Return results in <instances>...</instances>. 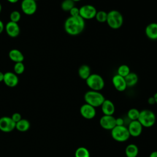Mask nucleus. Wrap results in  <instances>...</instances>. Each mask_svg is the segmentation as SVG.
Masks as SVG:
<instances>
[{
	"mask_svg": "<svg viewBox=\"0 0 157 157\" xmlns=\"http://www.w3.org/2000/svg\"><path fill=\"white\" fill-rule=\"evenodd\" d=\"M85 27V20L80 16H69L64 21V28L67 34L71 36H77L83 32Z\"/></svg>",
	"mask_w": 157,
	"mask_h": 157,
	"instance_id": "obj_1",
	"label": "nucleus"
},
{
	"mask_svg": "<svg viewBox=\"0 0 157 157\" xmlns=\"http://www.w3.org/2000/svg\"><path fill=\"white\" fill-rule=\"evenodd\" d=\"M105 99L104 95L98 91L89 90L84 94V100L85 103L96 108L101 107Z\"/></svg>",
	"mask_w": 157,
	"mask_h": 157,
	"instance_id": "obj_2",
	"label": "nucleus"
},
{
	"mask_svg": "<svg viewBox=\"0 0 157 157\" xmlns=\"http://www.w3.org/2000/svg\"><path fill=\"white\" fill-rule=\"evenodd\" d=\"M106 23L110 28L113 29H118L123 25V17L118 10H110L107 12Z\"/></svg>",
	"mask_w": 157,
	"mask_h": 157,
	"instance_id": "obj_3",
	"label": "nucleus"
},
{
	"mask_svg": "<svg viewBox=\"0 0 157 157\" xmlns=\"http://www.w3.org/2000/svg\"><path fill=\"white\" fill-rule=\"evenodd\" d=\"M86 84L91 90L101 91L105 86V82L102 76L98 74H91L85 80Z\"/></svg>",
	"mask_w": 157,
	"mask_h": 157,
	"instance_id": "obj_4",
	"label": "nucleus"
},
{
	"mask_svg": "<svg viewBox=\"0 0 157 157\" xmlns=\"http://www.w3.org/2000/svg\"><path fill=\"white\" fill-rule=\"evenodd\" d=\"M137 120L143 127L150 128L153 126L156 122V115L153 111L148 109H144L140 111Z\"/></svg>",
	"mask_w": 157,
	"mask_h": 157,
	"instance_id": "obj_5",
	"label": "nucleus"
},
{
	"mask_svg": "<svg viewBox=\"0 0 157 157\" xmlns=\"http://www.w3.org/2000/svg\"><path fill=\"white\" fill-rule=\"evenodd\" d=\"M111 136L117 142H124L129 139L130 134L127 127L124 126H115L111 130Z\"/></svg>",
	"mask_w": 157,
	"mask_h": 157,
	"instance_id": "obj_6",
	"label": "nucleus"
},
{
	"mask_svg": "<svg viewBox=\"0 0 157 157\" xmlns=\"http://www.w3.org/2000/svg\"><path fill=\"white\" fill-rule=\"evenodd\" d=\"M80 16L85 20H91L95 18L97 10L94 6L91 4H85L79 8Z\"/></svg>",
	"mask_w": 157,
	"mask_h": 157,
	"instance_id": "obj_7",
	"label": "nucleus"
},
{
	"mask_svg": "<svg viewBox=\"0 0 157 157\" xmlns=\"http://www.w3.org/2000/svg\"><path fill=\"white\" fill-rule=\"evenodd\" d=\"M16 123L11 117L4 116L0 118V130L4 132H10L15 128Z\"/></svg>",
	"mask_w": 157,
	"mask_h": 157,
	"instance_id": "obj_8",
	"label": "nucleus"
},
{
	"mask_svg": "<svg viewBox=\"0 0 157 157\" xmlns=\"http://www.w3.org/2000/svg\"><path fill=\"white\" fill-rule=\"evenodd\" d=\"M22 12L27 15H33L37 10V4L34 0H23L21 3Z\"/></svg>",
	"mask_w": 157,
	"mask_h": 157,
	"instance_id": "obj_9",
	"label": "nucleus"
},
{
	"mask_svg": "<svg viewBox=\"0 0 157 157\" xmlns=\"http://www.w3.org/2000/svg\"><path fill=\"white\" fill-rule=\"evenodd\" d=\"M80 113L83 118L86 120H91L95 117L96 110L95 107L85 103L80 107Z\"/></svg>",
	"mask_w": 157,
	"mask_h": 157,
	"instance_id": "obj_10",
	"label": "nucleus"
},
{
	"mask_svg": "<svg viewBox=\"0 0 157 157\" xmlns=\"http://www.w3.org/2000/svg\"><path fill=\"white\" fill-rule=\"evenodd\" d=\"M99 124L105 130H112L115 126V118L113 115H105L101 117L99 120Z\"/></svg>",
	"mask_w": 157,
	"mask_h": 157,
	"instance_id": "obj_11",
	"label": "nucleus"
},
{
	"mask_svg": "<svg viewBox=\"0 0 157 157\" xmlns=\"http://www.w3.org/2000/svg\"><path fill=\"white\" fill-rule=\"evenodd\" d=\"M130 136L136 137L139 136L143 129V126L138 120L131 121L127 127Z\"/></svg>",
	"mask_w": 157,
	"mask_h": 157,
	"instance_id": "obj_12",
	"label": "nucleus"
},
{
	"mask_svg": "<svg viewBox=\"0 0 157 157\" xmlns=\"http://www.w3.org/2000/svg\"><path fill=\"white\" fill-rule=\"evenodd\" d=\"M3 82L6 86L13 88L18 85L19 79L17 75L14 72H6L4 74Z\"/></svg>",
	"mask_w": 157,
	"mask_h": 157,
	"instance_id": "obj_13",
	"label": "nucleus"
},
{
	"mask_svg": "<svg viewBox=\"0 0 157 157\" xmlns=\"http://www.w3.org/2000/svg\"><path fill=\"white\" fill-rule=\"evenodd\" d=\"M5 29L7 35L12 38L17 37L20 33V28L18 23L9 21L5 26Z\"/></svg>",
	"mask_w": 157,
	"mask_h": 157,
	"instance_id": "obj_14",
	"label": "nucleus"
},
{
	"mask_svg": "<svg viewBox=\"0 0 157 157\" xmlns=\"http://www.w3.org/2000/svg\"><path fill=\"white\" fill-rule=\"evenodd\" d=\"M112 82L114 88L118 91H124L127 88L124 77L120 76L117 74L113 76L112 78Z\"/></svg>",
	"mask_w": 157,
	"mask_h": 157,
	"instance_id": "obj_15",
	"label": "nucleus"
},
{
	"mask_svg": "<svg viewBox=\"0 0 157 157\" xmlns=\"http://www.w3.org/2000/svg\"><path fill=\"white\" fill-rule=\"evenodd\" d=\"M146 36L150 40H157V23L151 22L147 25L145 29Z\"/></svg>",
	"mask_w": 157,
	"mask_h": 157,
	"instance_id": "obj_16",
	"label": "nucleus"
},
{
	"mask_svg": "<svg viewBox=\"0 0 157 157\" xmlns=\"http://www.w3.org/2000/svg\"><path fill=\"white\" fill-rule=\"evenodd\" d=\"M101 107L103 114L105 115H113L115 111L114 104L109 99H105L101 105Z\"/></svg>",
	"mask_w": 157,
	"mask_h": 157,
	"instance_id": "obj_17",
	"label": "nucleus"
},
{
	"mask_svg": "<svg viewBox=\"0 0 157 157\" xmlns=\"http://www.w3.org/2000/svg\"><path fill=\"white\" fill-rule=\"evenodd\" d=\"M9 57L10 60L15 63L23 62L25 56L18 49H12L9 52Z\"/></svg>",
	"mask_w": 157,
	"mask_h": 157,
	"instance_id": "obj_18",
	"label": "nucleus"
},
{
	"mask_svg": "<svg viewBox=\"0 0 157 157\" xmlns=\"http://www.w3.org/2000/svg\"><path fill=\"white\" fill-rule=\"evenodd\" d=\"M91 68L87 64L80 66L78 70V74L80 78L86 80L91 75Z\"/></svg>",
	"mask_w": 157,
	"mask_h": 157,
	"instance_id": "obj_19",
	"label": "nucleus"
},
{
	"mask_svg": "<svg viewBox=\"0 0 157 157\" xmlns=\"http://www.w3.org/2000/svg\"><path fill=\"white\" fill-rule=\"evenodd\" d=\"M124 79L127 87H132L135 86L138 82L139 77L137 74L131 72L124 77Z\"/></svg>",
	"mask_w": 157,
	"mask_h": 157,
	"instance_id": "obj_20",
	"label": "nucleus"
},
{
	"mask_svg": "<svg viewBox=\"0 0 157 157\" xmlns=\"http://www.w3.org/2000/svg\"><path fill=\"white\" fill-rule=\"evenodd\" d=\"M139 153L137 146L134 144L128 145L125 148V155L126 157H136Z\"/></svg>",
	"mask_w": 157,
	"mask_h": 157,
	"instance_id": "obj_21",
	"label": "nucleus"
},
{
	"mask_svg": "<svg viewBox=\"0 0 157 157\" xmlns=\"http://www.w3.org/2000/svg\"><path fill=\"white\" fill-rule=\"evenodd\" d=\"M30 128V123L26 119H21L15 124V128L20 132H25Z\"/></svg>",
	"mask_w": 157,
	"mask_h": 157,
	"instance_id": "obj_22",
	"label": "nucleus"
},
{
	"mask_svg": "<svg viewBox=\"0 0 157 157\" xmlns=\"http://www.w3.org/2000/svg\"><path fill=\"white\" fill-rule=\"evenodd\" d=\"M75 157H90V153L86 147H80L75 151Z\"/></svg>",
	"mask_w": 157,
	"mask_h": 157,
	"instance_id": "obj_23",
	"label": "nucleus"
},
{
	"mask_svg": "<svg viewBox=\"0 0 157 157\" xmlns=\"http://www.w3.org/2000/svg\"><path fill=\"white\" fill-rule=\"evenodd\" d=\"M140 111L136 108L130 109L127 113V117L131 121L137 120L139 117Z\"/></svg>",
	"mask_w": 157,
	"mask_h": 157,
	"instance_id": "obj_24",
	"label": "nucleus"
},
{
	"mask_svg": "<svg viewBox=\"0 0 157 157\" xmlns=\"http://www.w3.org/2000/svg\"><path fill=\"white\" fill-rule=\"evenodd\" d=\"M130 72V68L126 64H121L117 69V74L123 77H125Z\"/></svg>",
	"mask_w": 157,
	"mask_h": 157,
	"instance_id": "obj_25",
	"label": "nucleus"
},
{
	"mask_svg": "<svg viewBox=\"0 0 157 157\" xmlns=\"http://www.w3.org/2000/svg\"><path fill=\"white\" fill-rule=\"evenodd\" d=\"M75 6V2L72 0H64L61 4V7L65 12H69L70 10Z\"/></svg>",
	"mask_w": 157,
	"mask_h": 157,
	"instance_id": "obj_26",
	"label": "nucleus"
},
{
	"mask_svg": "<svg viewBox=\"0 0 157 157\" xmlns=\"http://www.w3.org/2000/svg\"><path fill=\"white\" fill-rule=\"evenodd\" d=\"M107 17V12L104 10H99L97 11L95 18L97 21L99 23H105L106 22Z\"/></svg>",
	"mask_w": 157,
	"mask_h": 157,
	"instance_id": "obj_27",
	"label": "nucleus"
},
{
	"mask_svg": "<svg viewBox=\"0 0 157 157\" xmlns=\"http://www.w3.org/2000/svg\"><path fill=\"white\" fill-rule=\"evenodd\" d=\"M25 67L23 62L15 63L13 66V71L14 73L17 75H20L23 74L25 71Z\"/></svg>",
	"mask_w": 157,
	"mask_h": 157,
	"instance_id": "obj_28",
	"label": "nucleus"
},
{
	"mask_svg": "<svg viewBox=\"0 0 157 157\" xmlns=\"http://www.w3.org/2000/svg\"><path fill=\"white\" fill-rule=\"evenodd\" d=\"M21 19V14L18 10H13L10 14V21L18 23Z\"/></svg>",
	"mask_w": 157,
	"mask_h": 157,
	"instance_id": "obj_29",
	"label": "nucleus"
},
{
	"mask_svg": "<svg viewBox=\"0 0 157 157\" xmlns=\"http://www.w3.org/2000/svg\"><path fill=\"white\" fill-rule=\"evenodd\" d=\"M69 13H70V16L71 17H77V16H80V10H79V8L74 6V7H72L70 11H69Z\"/></svg>",
	"mask_w": 157,
	"mask_h": 157,
	"instance_id": "obj_30",
	"label": "nucleus"
},
{
	"mask_svg": "<svg viewBox=\"0 0 157 157\" xmlns=\"http://www.w3.org/2000/svg\"><path fill=\"white\" fill-rule=\"evenodd\" d=\"M13 121L16 123L18 121H19L20 120H21V115L19 113H14L12 114V117H10Z\"/></svg>",
	"mask_w": 157,
	"mask_h": 157,
	"instance_id": "obj_31",
	"label": "nucleus"
},
{
	"mask_svg": "<svg viewBox=\"0 0 157 157\" xmlns=\"http://www.w3.org/2000/svg\"><path fill=\"white\" fill-rule=\"evenodd\" d=\"M124 120L121 118V117H118V118H115V124L116 126H124Z\"/></svg>",
	"mask_w": 157,
	"mask_h": 157,
	"instance_id": "obj_32",
	"label": "nucleus"
},
{
	"mask_svg": "<svg viewBox=\"0 0 157 157\" xmlns=\"http://www.w3.org/2000/svg\"><path fill=\"white\" fill-rule=\"evenodd\" d=\"M147 102L148 103V104L150 105H153L155 104V98L153 96H151V97H150L148 98V100H147Z\"/></svg>",
	"mask_w": 157,
	"mask_h": 157,
	"instance_id": "obj_33",
	"label": "nucleus"
},
{
	"mask_svg": "<svg viewBox=\"0 0 157 157\" xmlns=\"http://www.w3.org/2000/svg\"><path fill=\"white\" fill-rule=\"evenodd\" d=\"M4 28H5V27H4L3 22L1 20H0V34H1L3 32Z\"/></svg>",
	"mask_w": 157,
	"mask_h": 157,
	"instance_id": "obj_34",
	"label": "nucleus"
},
{
	"mask_svg": "<svg viewBox=\"0 0 157 157\" xmlns=\"http://www.w3.org/2000/svg\"><path fill=\"white\" fill-rule=\"evenodd\" d=\"M149 157H157V151H152Z\"/></svg>",
	"mask_w": 157,
	"mask_h": 157,
	"instance_id": "obj_35",
	"label": "nucleus"
},
{
	"mask_svg": "<svg viewBox=\"0 0 157 157\" xmlns=\"http://www.w3.org/2000/svg\"><path fill=\"white\" fill-rule=\"evenodd\" d=\"M3 79H4V73L0 71V82H3Z\"/></svg>",
	"mask_w": 157,
	"mask_h": 157,
	"instance_id": "obj_36",
	"label": "nucleus"
},
{
	"mask_svg": "<svg viewBox=\"0 0 157 157\" xmlns=\"http://www.w3.org/2000/svg\"><path fill=\"white\" fill-rule=\"evenodd\" d=\"M10 3H12V4H15V3H17L19 0H7Z\"/></svg>",
	"mask_w": 157,
	"mask_h": 157,
	"instance_id": "obj_37",
	"label": "nucleus"
},
{
	"mask_svg": "<svg viewBox=\"0 0 157 157\" xmlns=\"http://www.w3.org/2000/svg\"><path fill=\"white\" fill-rule=\"evenodd\" d=\"M153 97H154L155 100V104L157 105V92H156L155 93V94L153 95Z\"/></svg>",
	"mask_w": 157,
	"mask_h": 157,
	"instance_id": "obj_38",
	"label": "nucleus"
},
{
	"mask_svg": "<svg viewBox=\"0 0 157 157\" xmlns=\"http://www.w3.org/2000/svg\"><path fill=\"white\" fill-rule=\"evenodd\" d=\"M1 10H2V6H1V3H0V13H1Z\"/></svg>",
	"mask_w": 157,
	"mask_h": 157,
	"instance_id": "obj_39",
	"label": "nucleus"
},
{
	"mask_svg": "<svg viewBox=\"0 0 157 157\" xmlns=\"http://www.w3.org/2000/svg\"><path fill=\"white\" fill-rule=\"evenodd\" d=\"M74 2H78V1H81V0H72Z\"/></svg>",
	"mask_w": 157,
	"mask_h": 157,
	"instance_id": "obj_40",
	"label": "nucleus"
},
{
	"mask_svg": "<svg viewBox=\"0 0 157 157\" xmlns=\"http://www.w3.org/2000/svg\"><path fill=\"white\" fill-rule=\"evenodd\" d=\"M34 1H38V0H34Z\"/></svg>",
	"mask_w": 157,
	"mask_h": 157,
	"instance_id": "obj_41",
	"label": "nucleus"
},
{
	"mask_svg": "<svg viewBox=\"0 0 157 157\" xmlns=\"http://www.w3.org/2000/svg\"><path fill=\"white\" fill-rule=\"evenodd\" d=\"M136 157H137V156H136Z\"/></svg>",
	"mask_w": 157,
	"mask_h": 157,
	"instance_id": "obj_42",
	"label": "nucleus"
}]
</instances>
